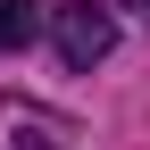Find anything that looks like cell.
Listing matches in <instances>:
<instances>
[{"mask_svg": "<svg viewBox=\"0 0 150 150\" xmlns=\"http://www.w3.org/2000/svg\"><path fill=\"white\" fill-rule=\"evenodd\" d=\"M8 150H67V142H50V134H33V125H25V134H17Z\"/></svg>", "mask_w": 150, "mask_h": 150, "instance_id": "obj_3", "label": "cell"}, {"mask_svg": "<svg viewBox=\"0 0 150 150\" xmlns=\"http://www.w3.org/2000/svg\"><path fill=\"white\" fill-rule=\"evenodd\" d=\"M33 25H42V0H0V50H17Z\"/></svg>", "mask_w": 150, "mask_h": 150, "instance_id": "obj_2", "label": "cell"}, {"mask_svg": "<svg viewBox=\"0 0 150 150\" xmlns=\"http://www.w3.org/2000/svg\"><path fill=\"white\" fill-rule=\"evenodd\" d=\"M50 33H59V59L67 67H100L108 50H117V17H108L100 0H59V8H50Z\"/></svg>", "mask_w": 150, "mask_h": 150, "instance_id": "obj_1", "label": "cell"}, {"mask_svg": "<svg viewBox=\"0 0 150 150\" xmlns=\"http://www.w3.org/2000/svg\"><path fill=\"white\" fill-rule=\"evenodd\" d=\"M134 8H150V0H134Z\"/></svg>", "mask_w": 150, "mask_h": 150, "instance_id": "obj_4", "label": "cell"}]
</instances>
